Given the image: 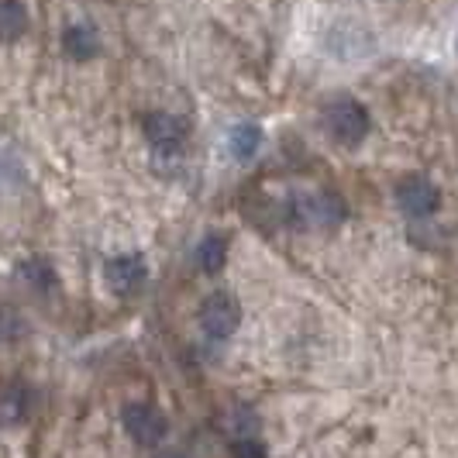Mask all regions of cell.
<instances>
[{
  "label": "cell",
  "mask_w": 458,
  "mask_h": 458,
  "mask_svg": "<svg viewBox=\"0 0 458 458\" xmlns=\"http://www.w3.org/2000/svg\"><path fill=\"white\" fill-rule=\"evenodd\" d=\"M231 455L234 458H269L266 455V448H262L259 441H252V437H238V441L231 445Z\"/></svg>",
  "instance_id": "obj_14"
},
{
  "label": "cell",
  "mask_w": 458,
  "mask_h": 458,
  "mask_svg": "<svg viewBox=\"0 0 458 458\" xmlns=\"http://www.w3.org/2000/svg\"><path fill=\"white\" fill-rule=\"evenodd\" d=\"M28 28V11L21 0H0V42H18Z\"/></svg>",
  "instance_id": "obj_9"
},
{
  "label": "cell",
  "mask_w": 458,
  "mask_h": 458,
  "mask_svg": "<svg viewBox=\"0 0 458 458\" xmlns=\"http://www.w3.org/2000/svg\"><path fill=\"white\" fill-rule=\"evenodd\" d=\"M238 321H242V307H238V300L225 293V290H217V293H210L204 300V307H200V327H204L210 338H228L238 331Z\"/></svg>",
  "instance_id": "obj_2"
},
{
  "label": "cell",
  "mask_w": 458,
  "mask_h": 458,
  "mask_svg": "<svg viewBox=\"0 0 458 458\" xmlns=\"http://www.w3.org/2000/svg\"><path fill=\"white\" fill-rule=\"evenodd\" d=\"M396 204H400L403 214H411V217H428L441 204V193H437V186L431 180L411 176V180H403L400 190H396Z\"/></svg>",
  "instance_id": "obj_5"
},
{
  "label": "cell",
  "mask_w": 458,
  "mask_h": 458,
  "mask_svg": "<svg viewBox=\"0 0 458 458\" xmlns=\"http://www.w3.org/2000/svg\"><path fill=\"white\" fill-rule=\"evenodd\" d=\"M327 131L331 138L338 141V145H359L362 138L369 135V111L359 104V100H352V97H342V100H335L331 107H327Z\"/></svg>",
  "instance_id": "obj_1"
},
{
  "label": "cell",
  "mask_w": 458,
  "mask_h": 458,
  "mask_svg": "<svg viewBox=\"0 0 458 458\" xmlns=\"http://www.w3.org/2000/svg\"><path fill=\"white\" fill-rule=\"evenodd\" d=\"M24 393L21 390H11L7 393V396H4V400H0V417H4V420H14V417H21L24 413Z\"/></svg>",
  "instance_id": "obj_13"
},
{
  "label": "cell",
  "mask_w": 458,
  "mask_h": 458,
  "mask_svg": "<svg viewBox=\"0 0 458 458\" xmlns=\"http://www.w3.org/2000/svg\"><path fill=\"white\" fill-rule=\"evenodd\" d=\"M145 138L159 156H180L186 145V124L173 114H148L145 117Z\"/></svg>",
  "instance_id": "obj_4"
},
{
  "label": "cell",
  "mask_w": 458,
  "mask_h": 458,
  "mask_svg": "<svg viewBox=\"0 0 458 458\" xmlns=\"http://www.w3.org/2000/svg\"><path fill=\"white\" fill-rule=\"evenodd\" d=\"M228 145H231V156L234 159H252L255 152H259V145H262V131H259V124H234L231 128V138H228Z\"/></svg>",
  "instance_id": "obj_10"
},
{
  "label": "cell",
  "mask_w": 458,
  "mask_h": 458,
  "mask_svg": "<svg viewBox=\"0 0 458 458\" xmlns=\"http://www.w3.org/2000/svg\"><path fill=\"white\" fill-rule=\"evenodd\" d=\"M225 259H228V238L225 234H207L200 249H197V266L204 273H217L225 266Z\"/></svg>",
  "instance_id": "obj_11"
},
{
  "label": "cell",
  "mask_w": 458,
  "mask_h": 458,
  "mask_svg": "<svg viewBox=\"0 0 458 458\" xmlns=\"http://www.w3.org/2000/svg\"><path fill=\"white\" fill-rule=\"evenodd\" d=\"M18 276H21L28 286H35V290H48V286L55 283L52 266H48V262H42V259H28V262H21Z\"/></svg>",
  "instance_id": "obj_12"
},
{
  "label": "cell",
  "mask_w": 458,
  "mask_h": 458,
  "mask_svg": "<svg viewBox=\"0 0 458 458\" xmlns=\"http://www.w3.org/2000/svg\"><path fill=\"white\" fill-rule=\"evenodd\" d=\"M21 335V321L14 310H0V342H14Z\"/></svg>",
  "instance_id": "obj_15"
},
{
  "label": "cell",
  "mask_w": 458,
  "mask_h": 458,
  "mask_svg": "<svg viewBox=\"0 0 458 458\" xmlns=\"http://www.w3.org/2000/svg\"><path fill=\"white\" fill-rule=\"evenodd\" d=\"M148 279V269H145V259L141 255H117L107 262V283L111 290L121 293V297H131L145 286Z\"/></svg>",
  "instance_id": "obj_6"
},
{
  "label": "cell",
  "mask_w": 458,
  "mask_h": 458,
  "mask_svg": "<svg viewBox=\"0 0 458 458\" xmlns=\"http://www.w3.org/2000/svg\"><path fill=\"white\" fill-rule=\"evenodd\" d=\"M124 431L131 435V441L138 445H145V448H156L165 431H169V420H165V413L159 407H152V403H131L128 411H124Z\"/></svg>",
  "instance_id": "obj_3"
},
{
  "label": "cell",
  "mask_w": 458,
  "mask_h": 458,
  "mask_svg": "<svg viewBox=\"0 0 458 458\" xmlns=\"http://www.w3.org/2000/svg\"><path fill=\"white\" fill-rule=\"evenodd\" d=\"M63 48H66L69 59L87 63V59H93L100 52V38H97V31H93L90 24H72L63 35Z\"/></svg>",
  "instance_id": "obj_8"
},
{
  "label": "cell",
  "mask_w": 458,
  "mask_h": 458,
  "mask_svg": "<svg viewBox=\"0 0 458 458\" xmlns=\"http://www.w3.org/2000/svg\"><path fill=\"white\" fill-rule=\"evenodd\" d=\"M4 173H7V165H4V159H0V183H4V180H7V176H4Z\"/></svg>",
  "instance_id": "obj_17"
},
{
  "label": "cell",
  "mask_w": 458,
  "mask_h": 458,
  "mask_svg": "<svg viewBox=\"0 0 458 458\" xmlns=\"http://www.w3.org/2000/svg\"><path fill=\"white\" fill-rule=\"evenodd\" d=\"M156 458H183V455H180V452H159Z\"/></svg>",
  "instance_id": "obj_16"
},
{
  "label": "cell",
  "mask_w": 458,
  "mask_h": 458,
  "mask_svg": "<svg viewBox=\"0 0 458 458\" xmlns=\"http://www.w3.org/2000/svg\"><path fill=\"white\" fill-rule=\"evenodd\" d=\"M297 217L303 225H310V228H331V225H338L344 217V207L335 200V197H327V193H318V197H307V200H300V210Z\"/></svg>",
  "instance_id": "obj_7"
}]
</instances>
